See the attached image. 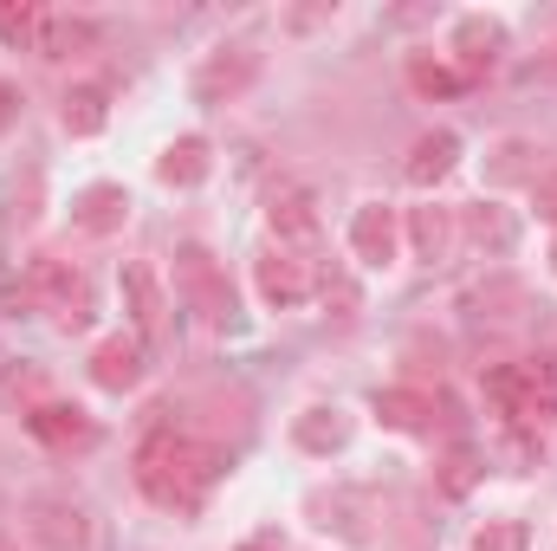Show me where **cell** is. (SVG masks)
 <instances>
[{
    "mask_svg": "<svg viewBox=\"0 0 557 551\" xmlns=\"http://www.w3.org/2000/svg\"><path fill=\"white\" fill-rule=\"evenodd\" d=\"M267 228H273L278 247H292V254H305L311 241H318V201H311V188H273V201H267Z\"/></svg>",
    "mask_w": 557,
    "mask_h": 551,
    "instance_id": "cell-11",
    "label": "cell"
},
{
    "mask_svg": "<svg viewBox=\"0 0 557 551\" xmlns=\"http://www.w3.org/2000/svg\"><path fill=\"white\" fill-rule=\"evenodd\" d=\"M214 474H221V454L214 448H201L195 434H182V428H149L137 448V480L143 493L156 500V506H175V513H195L201 506V493L214 487Z\"/></svg>",
    "mask_w": 557,
    "mask_h": 551,
    "instance_id": "cell-1",
    "label": "cell"
},
{
    "mask_svg": "<svg viewBox=\"0 0 557 551\" xmlns=\"http://www.w3.org/2000/svg\"><path fill=\"white\" fill-rule=\"evenodd\" d=\"M253 285H260V298H267L273 311H292V305L311 298L318 267H311L305 254H292V247H267V254L253 260Z\"/></svg>",
    "mask_w": 557,
    "mask_h": 551,
    "instance_id": "cell-5",
    "label": "cell"
},
{
    "mask_svg": "<svg viewBox=\"0 0 557 551\" xmlns=\"http://www.w3.org/2000/svg\"><path fill=\"white\" fill-rule=\"evenodd\" d=\"M104 118H111L104 85H72V91H65V131H72V137H98Z\"/></svg>",
    "mask_w": 557,
    "mask_h": 551,
    "instance_id": "cell-24",
    "label": "cell"
},
{
    "mask_svg": "<svg viewBox=\"0 0 557 551\" xmlns=\"http://www.w3.org/2000/svg\"><path fill=\"white\" fill-rule=\"evenodd\" d=\"M26 428H33L46 448H59V454H65V448H91V434H98L91 415L65 409V403H33V409H26Z\"/></svg>",
    "mask_w": 557,
    "mask_h": 551,
    "instance_id": "cell-17",
    "label": "cell"
},
{
    "mask_svg": "<svg viewBox=\"0 0 557 551\" xmlns=\"http://www.w3.org/2000/svg\"><path fill=\"white\" fill-rule=\"evenodd\" d=\"M454 162H460V137H454V131H428V137H416L403 175H409L416 188H441V182L454 175Z\"/></svg>",
    "mask_w": 557,
    "mask_h": 551,
    "instance_id": "cell-18",
    "label": "cell"
},
{
    "mask_svg": "<svg viewBox=\"0 0 557 551\" xmlns=\"http://www.w3.org/2000/svg\"><path fill=\"white\" fill-rule=\"evenodd\" d=\"M175 292H182V305L201 318V325H234V285L221 273V260L208 254V247H182L175 254Z\"/></svg>",
    "mask_w": 557,
    "mask_h": 551,
    "instance_id": "cell-2",
    "label": "cell"
},
{
    "mask_svg": "<svg viewBox=\"0 0 557 551\" xmlns=\"http://www.w3.org/2000/svg\"><path fill=\"white\" fill-rule=\"evenodd\" d=\"M396 247H403V221H396V208H389V201H363V208L350 215V254H357L363 267H389Z\"/></svg>",
    "mask_w": 557,
    "mask_h": 551,
    "instance_id": "cell-8",
    "label": "cell"
},
{
    "mask_svg": "<svg viewBox=\"0 0 557 551\" xmlns=\"http://www.w3.org/2000/svg\"><path fill=\"white\" fill-rule=\"evenodd\" d=\"M117 292H124L131 331H137L143 344H156V338H162V311H169V305H162V285H156V273L137 260V267H124V273H117Z\"/></svg>",
    "mask_w": 557,
    "mask_h": 551,
    "instance_id": "cell-12",
    "label": "cell"
},
{
    "mask_svg": "<svg viewBox=\"0 0 557 551\" xmlns=\"http://www.w3.org/2000/svg\"><path fill=\"white\" fill-rule=\"evenodd\" d=\"M33 305H46V311H59V325L65 331H78L85 318H91V285L85 273H72L65 260H52V254H39L33 267H26V285H20Z\"/></svg>",
    "mask_w": 557,
    "mask_h": 551,
    "instance_id": "cell-3",
    "label": "cell"
},
{
    "mask_svg": "<svg viewBox=\"0 0 557 551\" xmlns=\"http://www.w3.org/2000/svg\"><path fill=\"white\" fill-rule=\"evenodd\" d=\"M447 52H454V72H460V78H486V72L506 59V26H499L493 13H467V20H454Z\"/></svg>",
    "mask_w": 557,
    "mask_h": 551,
    "instance_id": "cell-6",
    "label": "cell"
},
{
    "mask_svg": "<svg viewBox=\"0 0 557 551\" xmlns=\"http://www.w3.org/2000/svg\"><path fill=\"white\" fill-rule=\"evenodd\" d=\"M441 396H428V390H376V421L383 428H396V434H428L434 421H441Z\"/></svg>",
    "mask_w": 557,
    "mask_h": 551,
    "instance_id": "cell-14",
    "label": "cell"
},
{
    "mask_svg": "<svg viewBox=\"0 0 557 551\" xmlns=\"http://www.w3.org/2000/svg\"><path fill=\"white\" fill-rule=\"evenodd\" d=\"M532 201H539V215H545V221H557V169H545V175L532 182Z\"/></svg>",
    "mask_w": 557,
    "mask_h": 551,
    "instance_id": "cell-30",
    "label": "cell"
},
{
    "mask_svg": "<svg viewBox=\"0 0 557 551\" xmlns=\"http://www.w3.org/2000/svg\"><path fill=\"white\" fill-rule=\"evenodd\" d=\"M318 20H337V7H305V13H292L285 26H292V33H305V26H318Z\"/></svg>",
    "mask_w": 557,
    "mask_h": 551,
    "instance_id": "cell-31",
    "label": "cell"
},
{
    "mask_svg": "<svg viewBox=\"0 0 557 551\" xmlns=\"http://www.w3.org/2000/svg\"><path fill=\"white\" fill-rule=\"evenodd\" d=\"M318 292H324V305H337V318H357L363 311V292H357L350 273H318Z\"/></svg>",
    "mask_w": 557,
    "mask_h": 551,
    "instance_id": "cell-28",
    "label": "cell"
},
{
    "mask_svg": "<svg viewBox=\"0 0 557 551\" xmlns=\"http://www.w3.org/2000/svg\"><path fill=\"white\" fill-rule=\"evenodd\" d=\"M26 539L39 551H78L91 539V526H85V513L72 500H33L26 506Z\"/></svg>",
    "mask_w": 557,
    "mask_h": 551,
    "instance_id": "cell-9",
    "label": "cell"
},
{
    "mask_svg": "<svg viewBox=\"0 0 557 551\" xmlns=\"http://www.w3.org/2000/svg\"><path fill=\"white\" fill-rule=\"evenodd\" d=\"M519 311H525V279H512V273H493L467 292V318L473 325H512Z\"/></svg>",
    "mask_w": 557,
    "mask_h": 551,
    "instance_id": "cell-16",
    "label": "cell"
},
{
    "mask_svg": "<svg viewBox=\"0 0 557 551\" xmlns=\"http://www.w3.org/2000/svg\"><path fill=\"white\" fill-rule=\"evenodd\" d=\"M253 78H260V52L253 46H214L195 65V105H234Z\"/></svg>",
    "mask_w": 557,
    "mask_h": 551,
    "instance_id": "cell-4",
    "label": "cell"
},
{
    "mask_svg": "<svg viewBox=\"0 0 557 551\" xmlns=\"http://www.w3.org/2000/svg\"><path fill=\"white\" fill-rule=\"evenodd\" d=\"M91 20H78V13H46L39 20V59H78V52H91Z\"/></svg>",
    "mask_w": 557,
    "mask_h": 551,
    "instance_id": "cell-21",
    "label": "cell"
},
{
    "mask_svg": "<svg viewBox=\"0 0 557 551\" xmlns=\"http://www.w3.org/2000/svg\"><path fill=\"white\" fill-rule=\"evenodd\" d=\"M292 441L305 448V454H337L344 441H350V421H344V409H305L298 421H292Z\"/></svg>",
    "mask_w": 557,
    "mask_h": 551,
    "instance_id": "cell-22",
    "label": "cell"
},
{
    "mask_svg": "<svg viewBox=\"0 0 557 551\" xmlns=\"http://www.w3.org/2000/svg\"><path fill=\"white\" fill-rule=\"evenodd\" d=\"M473 551H532V532H525V519H486L473 532Z\"/></svg>",
    "mask_w": 557,
    "mask_h": 551,
    "instance_id": "cell-27",
    "label": "cell"
},
{
    "mask_svg": "<svg viewBox=\"0 0 557 551\" xmlns=\"http://www.w3.org/2000/svg\"><path fill=\"white\" fill-rule=\"evenodd\" d=\"M473 480H480V454H473V448H447V461H441V493L460 500V493H473Z\"/></svg>",
    "mask_w": 557,
    "mask_h": 551,
    "instance_id": "cell-26",
    "label": "cell"
},
{
    "mask_svg": "<svg viewBox=\"0 0 557 551\" xmlns=\"http://www.w3.org/2000/svg\"><path fill=\"white\" fill-rule=\"evenodd\" d=\"M13 105H20V98H13V85H0V124L13 118Z\"/></svg>",
    "mask_w": 557,
    "mask_h": 551,
    "instance_id": "cell-32",
    "label": "cell"
},
{
    "mask_svg": "<svg viewBox=\"0 0 557 551\" xmlns=\"http://www.w3.org/2000/svg\"><path fill=\"white\" fill-rule=\"evenodd\" d=\"M539 156H545L539 143L506 137L499 149H493V162H486V182H499V188H506V182H539V175H545V162H539Z\"/></svg>",
    "mask_w": 557,
    "mask_h": 551,
    "instance_id": "cell-23",
    "label": "cell"
},
{
    "mask_svg": "<svg viewBox=\"0 0 557 551\" xmlns=\"http://www.w3.org/2000/svg\"><path fill=\"white\" fill-rule=\"evenodd\" d=\"M454 228H460V247H473V254H486V260H499V254L519 247V215L499 208V201H467V208H454Z\"/></svg>",
    "mask_w": 557,
    "mask_h": 551,
    "instance_id": "cell-7",
    "label": "cell"
},
{
    "mask_svg": "<svg viewBox=\"0 0 557 551\" xmlns=\"http://www.w3.org/2000/svg\"><path fill=\"white\" fill-rule=\"evenodd\" d=\"M39 7H0V39L7 46H26V39H39Z\"/></svg>",
    "mask_w": 557,
    "mask_h": 551,
    "instance_id": "cell-29",
    "label": "cell"
},
{
    "mask_svg": "<svg viewBox=\"0 0 557 551\" xmlns=\"http://www.w3.org/2000/svg\"><path fill=\"white\" fill-rule=\"evenodd\" d=\"M143 344L137 331H111L98 351H91V383L98 390H111V396H124V390H137L143 383Z\"/></svg>",
    "mask_w": 557,
    "mask_h": 551,
    "instance_id": "cell-10",
    "label": "cell"
},
{
    "mask_svg": "<svg viewBox=\"0 0 557 551\" xmlns=\"http://www.w3.org/2000/svg\"><path fill=\"white\" fill-rule=\"evenodd\" d=\"M552 260H557V247H552Z\"/></svg>",
    "mask_w": 557,
    "mask_h": 551,
    "instance_id": "cell-33",
    "label": "cell"
},
{
    "mask_svg": "<svg viewBox=\"0 0 557 551\" xmlns=\"http://www.w3.org/2000/svg\"><path fill=\"white\" fill-rule=\"evenodd\" d=\"M247 551H260V546H247Z\"/></svg>",
    "mask_w": 557,
    "mask_h": 551,
    "instance_id": "cell-34",
    "label": "cell"
},
{
    "mask_svg": "<svg viewBox=\"0 0 557 551\" xmlns=\"http://www.w3.org/2000/svg\"><path fill=\"white\" fill-rule=\"evenodd\" d=\"M124 215H131V195H124L117 182H91V188L72 201V221H78V234H91V241H111V234L124 228Z\"/></svg>",
    "mask_w": 557,
    "mask_h": 551,
    "instance_id": "cell-13",
    "label": "cell"
},
{
    "mask_svg": "<svg viewBox=\"0 0 557 551\" xmlns=\"http://www.w3.org/2000/svg\"><path fill=\"white\" fill-rule=\"evenodd\" d=\"M409 85H416V98H454L467 78L454 72V65H441V59H428V52H416L409 59Z\"/></svg>",
    "mask_w": 557,
    "mask_h": 551,
    "instance_id": "cell-25",
    "label": "cell"
},
{
    "mask_svg": "<svg viewBox=\"0 0 557 551\" xmlns=\"http://www.w3.org/2000/svg\"><path fill=\"white\" fill-rule=\"evenodd\" d=\"M519 370H525V415L512 428H545V421H557V351L525 357Z\"/></svg>",
    "mask_w": 557,
    "mask_h": 551,
    "instance_id": "cell-19",
    "label": "cell"
},
{
    "mask_svg": "<svg viewBox=\"0 0 557 551\" xmlns=\"http://www.w3.org/2000/svg\"><path fill=\"white\" fill-rule=\"evenodd\" d=\"M409 247H416V260L441 267V260H447V254L460 247L454 208H441V201H428V208H409Z\"/></svg>",
    "mask_w": 557,
    "mask_h": 551,
    "instance_id": "cell-15",
    "label": "cell"
},
{
    "mask_svg": "<svg viewBox=\"0 0 557 551\" xmlns=\"http://www.w3.org/2000/svg\"><path fill=\"white\" fill-rule=\"evenodd\" d=\"M208 169H214L208 137H175L162 149V162H156V175H162L169 188H195V182H208Z\"/></svg>",
    "mask_w": 557,
    "mask_h": 551,
    "instance_id": "cell-20",
    "label": "cell"
}]
</instances>
